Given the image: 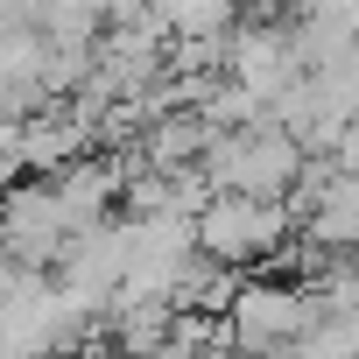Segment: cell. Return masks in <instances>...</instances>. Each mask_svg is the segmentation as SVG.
<instances>
[{"label": "cell", "mask_w": 359, "mask_h": 359, "mask_svg": "<svg viewBox=\"0 0 359 359\" xmlns=\"http://www.w3.org/2000/svg\"><path fill=\"white\" fill-rule=\"evenodd\" d=\"M303 162H310V148H303L275 113H261V120H247V127H219L198 169L212 176V191L289 198V191H296V176H303Z\"/></svg>", "instance_id": "cell-1"}, {"label": "cell", "mask_w": 359, "mask_h": 359, "mask_svg": "<svg viewBox=\"0 0 359 359\" xmlns=\"http://www.w3.org/2000/svg\"><path fill=\"white\" fill-rule=\"evenodd\" d=\"M92 331V317L57 289L50 268H22V282L0 296V359H57Z\"/></svg>", "instance_id": "cell-2"}, {"label": "cell", "mask_w": 359, "mask_h": 359, "mask_svg": "<svg viewBox=\"0 0 359 359\" xmlns=\"http://www.w3.org/2000/svg\"><path fill=\"white\" fill-rule=\"evenodd\" d=\"M296 233V212L289 198H254V191H212L205 212H198V247L212 261H233V268H254V261H282Z\"/></svg>", "instance_id": "cell-3"}, {"label": "cell", "mask_w": 359, "mask_h": 359, "mask_svg": "<svg viewBox=\"0 0 359 359\" xmlns=\"http://www.w3.org/2000/svg\"><path fill=\"white\" fill-rule=\"evenodd\" d=\"M317 317V289L310 282H240V296L226 303V331L240 345V359H268L282 345H296Z\"/></svg>", "instance_id": "cell-4"}, {"label": "cell", "mask_w": 359, "mask_h": 359, "mask_svg": "<svg viewBox=\"0 0 359 359\" xmlns=\"http://www.w3.org/2000/svg\"><path fill=\"white\" fill-rule=\"evenodd\" d=\"M0 247L22 268H57L71 247V212L57 198L50 176H22V184L0 191Z\"/></svg>", "instance_id": "cell-5"}, {"label": "cell", "mask_w": 359, "mask_h": 359, "mask_svg": "<svg viewBox=\"0 0 359 359\" xmlns=\"http://www.w3.org/2000/svg\"><path fill=\"white\" fill-rule=\"evenodd\" d=\"M120 282H127V219H99V226L71 233V247H64V261H57V289H64L92 324L106 317V303L120 296Z\"/></svg>", "instance_id": "cell-6"}, {"label": "cell", "mask_w": 359, "mask_h": 359, "mask_svg": "<svg viewBox=\"0 0 359 359\" xmlns=\"http://www.w3.org/2000/svg\"><path fill=\"white\" fill-rule=\"evenodd\" d=\"M226 78L247 85V92H261V99L289 92V85L303 78L296 36H289V29H233V43H226Z\"/></svg>", "instance_id": "cell-7"}, {"label": "cell", "mask_w": 359, "mask_h": 359, "mask_svg": "<svg viewBox=\"0 0 359 359\" xmlns=\"http://www.w3.org/2000/svg\"><path fill=\"white\" fill-rule=\"evenodd\" d=\"M57 198H64V212H71V233H85V226H99V219H113V205H120V191H127V162H92V155H71L57 176Z\"/></svg>", "instance_id": "cell-8"}, {"label": "cell", "mask_w": 359, "mask_h": 359, "mask_svg": "<svg viewBox=\"0 0 359 359\" xmlns=\"http://www.w3.org/2000/svg\"><path fill=\"white\" fill-rule=\"evenodd\" d=\"M148 8L169 29V43L176 36H233L240 29V0H148Z\"/></svg>", "instance_id": "cell-9"}]
</instances>
